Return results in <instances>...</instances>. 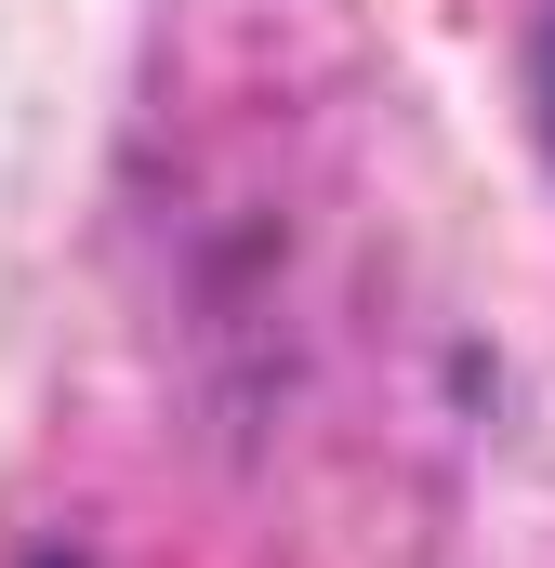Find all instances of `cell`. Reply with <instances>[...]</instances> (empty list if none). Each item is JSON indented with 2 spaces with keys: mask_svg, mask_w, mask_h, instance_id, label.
<instances>
[{
  "mask_svg": "<svg viewBox=\"0 0 555 568\" xmlns=\"http://www.w3.org/2000/svg\"><path fill=\"white\" fill-rule=\"evenodd\" d=\"M529 106H543V145H555V13H543V40H529Z\"/></svg>",
  "mask_w": 555,
  "mask_h": 568,
  "instance_id": "obj_1",
  "label": "cell"
}]
</instances>
